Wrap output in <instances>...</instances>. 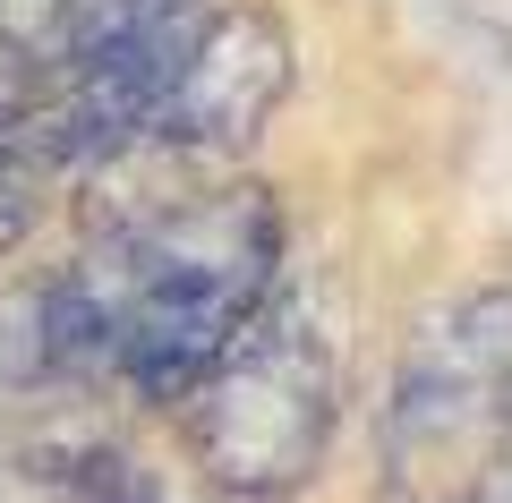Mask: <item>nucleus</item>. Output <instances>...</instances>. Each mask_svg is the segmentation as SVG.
<instances>
[{
    "label": "nucleus",
    "mask_w": 512,
    "mask_h": 503,
    "mask_svg": "<svg viewBox=\"0 0 512 503\" xmlns=\"http://www.w3.org/2000/svg\"><path fill=\"white\" fill-rule=\"evenodd\" d=\"M205 9H214V0H111L103 26H94V43H111L120 60H137L146 86H154V103H163V86L180 77L188 43H197V26H205Z\"/></svg>",
    "instance_id": "nucleus-5"
},
{
    "label": "nucleus",
    "mask_w": 512,
    "mask_h": 503,
    "mask_svg": "<svg viewBox=\"0 0 512 503\" xmlns=\"http://www.w3.org/2000/svg\"><path fill=\"white\" fill-rule=\"evenodd\" d=\"M512 452V418L453 324H419L384 401V503H470Z\"/></svg>",
    "instance_id": "nucleus-3"
},
{
    "label": "nucleus",
    "mask_w": 512,
    "mask_h": 503,
    "mask_svg": "<svg viewBox=\"0 0 512 503\" xmlns=\"http://www.w3.org/2000/svg\"><path fill=\"white\" fill-rule=\"evenodd\" d=\"M444 324H453V342L470 350V367L495 384V401H504V418H512V282L470 290L461 307H444Z\"/></svg>",
    "instance_id": "nucleus-7"
},
{
    "label": "nucleus",
    "mask_w": 512,
    "mask_h": 503,
    "mask_svg": "<svg viewBox=\"0 0 512 503\" xmlns=\"http://www.w3.org/2000/svg\"><path fill=\"white\" fill-rule=\"evenodd\" d=\"M470 503H478V495H470Z\"/></svg>",
    "instance_id": "nucleus-12"
},
{
    "label": "nucleus",
    "mask_w": 512,
    "mask_h": 503,
    "mask_svg": "<svg viewBox=\"0 0 512 503\" xmlns=\"http://www.w3.org/2000/svg\"><path fill=\"white\" fill-rule=\"evenodd\" d=\"M214 503H265V495H214Z\"/></svg>",
    "instance_id": "nucleus-11"
},
{
    "label": "nucleus",
    "mask_w": 512,
    "mask_h": 503,
    "mask_svg": "<svg viewBox=\"0 0 512 503\" xmlns=\"http://www.w3.org/2000/svg\"><path fill=\"white\" fill-rule=\"evenodd\" d=\"M35 86H43V69L18 52V43H0V137H18V120H26V103H35Z\"/></svg>",
    "instance_id": "nucleus-9"
},
{
    "label": "nucleus",
    "mask_w": 512,
    "mask_h": 503,
    "mask_svg": "<svg viewBox=\"0 0 512 503\" xmlns=\"http://www.w3.org/2000/svg\"><path fill=\"white\" fill-rule=\"evenodd\" d=\"M291 256V222L282 197L256 180L197 188L146 231H120V342H111V376L154 410H180L205 384V367L231 350V333L265 307Z\"/></svg>",
    "instance_id": "nucleus-1"
},
{
    "label": "nucleus",
    "mask_w": 512,
    "mask_h": 503,
    "mask_svg": "<svg viewBox=\"0 0 512 503\" xmlns=\"http://www.w3.org/2000/svg\"><path fill=\"white\" fill-rule=\"evenodd\" d=\"M291 77H299V43L265 0H214L180 77L154 103L146 137H163L180 154H197L205 171H222V162H239L274 128V111L291 103Z\"/></svg>",
    "instance_id": "nucleus-4"
},
{
    "label": "nucleus",
    "mask_w": 512,
    "mask_h": 503,
    "mask_svg": "<svg viewBox=\"0 0 512 503\" xmlns=\"http://www.w3.org/2000/svg\"><path fill=\"white\" fill-rule=\"evenodd\" d=\"M333 427H342V350L308 316V299L274 282L265 307L231 333V350L205 367V384L180 401V444L214 495L291 503L325 478Z\"/></svg>",
    "instance_id": "nucleus-2"
},
{
    "label": "nucleus",
    "mask_w": 512,
    "mask_h": 503,
    "mask_svg": "<svg viewBox=\"0 0 512 503\" xmlns=\"http://www.w3.org/2000/svg\"><path fill=\"white\" fill-rule=\"evenodd\" d=\"M52 214V180H43V162L26 154L18 137H0V256H18L26 239L43 231Z\"/></svg>",
    "instance_id": "nucleus-8"
},
{
    "label": "nucleus",
    "mask_w": 512,
    "mask_h": 503,
    "mask_svg": "<svg viewBox=\"0 0 512 503\" xmlns=\"http://www.w3.org/2000/svg\"><path fill=\"white\" fill-rule=\"evenodd\" d=\"M103 9H111V0H86V18H94V26H103ZM94 26H86V35H94Z\"/></svg>",
    "instance_id": "nucleus-10"
},
{
    "label": "nucleus",
    "mask_w": 512,
    "mask_h": 503,
    "mask_svg": "<svg viewBox=\"0 0 512 503\" xmlns=\"http://www.w3.org/2000/svg\"><path fill=\"white\" fill-rule=\"evenodd\" d=\"M43 478H52V503H171L163 469H154L146 452L111 444V435H77V444H60L52 461H43Z\"/></svg>",
    "instance_id": "nucleus-6"
}]
</instances>
